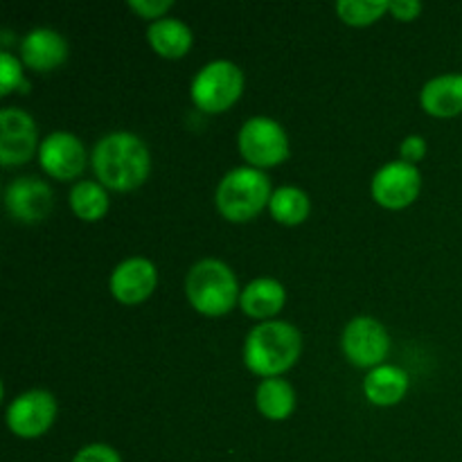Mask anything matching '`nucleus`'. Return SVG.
<instances>
[{"instance_id": "6", "label": "nucleus", "mask_w": 462, "mask_h": 462, "mask_svg": "<svg viewBox=\"0 0 462 462\" xmlns=\"http://www.w3.org/2000/svg\"><path fill=\"white\" fill-rule=\"evenodd\" d=\"M239 152L251 167H275L287 161L289 138L271 117H251L239 131Z\"/></svg>"}, {"instance_id": "26", "label": "nucleus", "mask_w": 462, "mask_h": 462, "mask_svg": "<svg viewBox=\"0 0 462 462\" xmlns=\"http://www.w3.org/2000/svg\"><path fill=\"white\" fill-rule=\"evenodd\" d=\"M400 153L402 161L409 162V165H415V162L422 161L424 153H427V143H424V138H420V135H409V138L402 143Z\"/></svg>"}, {"instance_id": "8", "label": "nucleus", "mask_w": 462, "mask_h": 462, "mask_svg": "<svg viewBox=\"0 0 462 462\" xmlns=\"http://www.w3.org/2000/svg\"><path fill=\"white\" fill-rule=\"evenodd\" d=\"M420 185L422 179L418 167L404 161L388 162L374 174L373 199L388 210H402L418 199Z\"/></svg>"}, {"instance_id": "3", "label": "nucleus", "mask_w": 462, "mask_h": 462, "mask_svg": "<svg viewBox=\"0 0 462 462\" xmlns=\"http://www.w3.org/2000/svg\"><path fill=\"white\" fill-rule=\"evenodd\" d=\"M271 180L255 167H237L221 179L215 203L221 217L235 224L251 221L271 203Z\"/></svg>"}, {"instance_id": "10", "label": "nucleus", "mask_w": 462, "mask_h": 462, "mask_svg": "<svg viewBox=\"0 0 462 462\" xmlns=\"http://www.w3.org/2000/svg\"><path fill=\"white\" fill-rule=\"evenodd\" d=\"M36 122L21 108L0 111V162L23 165L36 153Z\"/></svg>"}, {"instance_id": "18", "label": "nucleus", "mask_w": 462, "mask_h": 462, "mask_svg": "<svg viewBox=\"0 0 462 462\" xmlns=\"http://www.w3.org/2000/svg\"><path fill=\"white\" fill-rule=\"evenodd\" d=\"M147 39L152 48L165 59H180L192 48V32L176 18L153 21L147 30Z\"/></svg>"}, {"instance_id": "12", "label": "nucleus", "mask_w": 462, "mask_h": 462, "mask_svg": "<svg viewBox=\"0 0 462 462\" xmlns=\"http://www.w3.org/2000/svg\"><path fill=\"white\" fill-rule=\"evenodd\" d=\"M5 206L14 219L23 221V224H39L54 208L52 189L34 176H23L7 188Z\"/></svg>"}, {"instance_id": "4", "label": "nucleus", "mask_w": 462, "mask_h": 462, "mask_svg": "<svg viewBox=\"0 0 462 462\" xmlns=\"http://www.w3.org/2000/svg\"><path fill=\"white\" fill-rule=\"evenodd\" d=\"M185 293L199 314L224 316L239 300V284L228 264L219 260H201L189 269Z\"/></svg>"}, {"instance_id": "13", "label": "nucleus", "mask_w": 462, "mask_h": 462, "mask_svg": "<svg viewBox=\"0 0 462 462\" xmlns=\"http://www.w3.org/2000/svg\"><path fill=\"white\" fill-rule=\"evenodd\" d=\"M158 282L156 266L144 257H129L111 273V293L122 305H138L147 300Z\"/></svg>"}, {"instance_id": "25", "label": "nucleus", "mask_w": 462, "mask_h": 462, "mask_svg": "<svg viewBox=\"0 0 462 462\" xmlns=\"http://www.w3.org/2000/svg\"><path fill=\"white\" fill-rule=\"evenodd\" d=\"M171 0H131L129 7L138 14L140 18H158L165 16L167 9H171Z\"/></svg>"}, {"instance_id": "16", "label": "nucleus", "mask_w": 462, "mask_h": 462, "mask_svg": "<svg viewBox=\"0 0 462 462\" xmlns=\"http://www.w3.org/2000/svg\"><path fill=\"white\" fill-rule=\"evenodd\" d=\"M287 300V291H284L282 284L278 280L271 278H257L248 284L246 289L239 296V305H242L244 314H248L251 319H271V316L278 314L284 307Z\"/></svg>"}, {"instance_id": "27", "label": "nucleus", "mask_w": 462, "mask_h": 462, "mask_svg": "<svg viewBox=\"0 0 462 462\" xmlns=\"http://www.w3.org/2000/svg\"><path fill=\"white\" fill-rule=\"evenodd\" d=\"M388 12L395 18H400V21H415L420 12H422V5L418 0H397V3H391Z\"/></svg>"}, {"instance_id": "1", "label": "nucleus", "mask_w": 462, "mask_h": 462, "mask_svg": "<svg viewBox=\"0 0 462 462\" xmlns=\"http://www.w3.org/2000/svg\"><path fill=\"white\" fill-rule=\"evenodd\" d=\"M152 158L138 135L117 134L99 140L93 149V170L99 183L116 192H129L147 180Z\"/></svg>"}, {"instance_id": "14", "label": "nucleus", "mask_w": 462, "mask_h": 462, "mask_svg": "<svg viewBox=\"0 0 462 462\" xmlns=\"http://www.w3.org/2000/svg\"><path fill=\"white\" fill-rule=\"evenodd\" d=\"M21 57L27 68L36 72H48L61 66L68 57V43L54 30H32L21 43Z\"/></svg>"}, {"instance_id": "7", "label": "nucleus", "mask_w": 462, "mask_h": 462, "mask_svg": "<svg viewBox=\"0 0 462 462\" xmlns=\"http://www.w3.org/2000/svg\"><path fill=\"white\" fill-rule=\"evenodd\" d=\"M341 347L347 361L355 364L356 368H379L391 350V338L379 320L359 316L343 329Z\"/></svg>"}, {"instance_id": "24", "label": "nucleus", "mask_w": 462, "mask_h": 462, "mask_svg": "<svg viewBox=\"0 0 462 462\" xmlns=\"http://www.w3.org/2000/svg\"><path fill=\"white\" fill-rule=\"evenodd\" d=\"M72 462H122L117 451L108 445H88L81 451H77V456Z\"/></svg>"}, {"instance_id": "22", "label": "nucleus", "mask_w": 462, "mask_h": 462, "mask_svg": "<svg viewBox=\"0 0 462 462\" xmlns=\"http://www.w3.org/2000/svg\"><path fill=\"white\" fill-rule=\"evenodd\" d=\"M391 9L386 0H341L337 3V14L343 23L355 27H364L382 18Z\"/></svg>"}, {"instance_id": "9", "label": "nucleus", "mask_w": 462, "mask_h": 462, "mask_svg": "<svg viewBox=\"0 0 462 462\" xmlns=\"http://www.w3.org/2000/svg\"><path fill=\"white\" fill-rule=\"evenodd\" d=\"M57 418V402L48 391H27L9 404L7 424L18 438H39Z\"/></svg>"}, {"instance_id": "23", "label": "nucleus", "mask_w": 462, "mask_h": 462, "mask_svg": "<svg viewBox=\"0 0 462 462\" xmlns=\"http://www.w3.org/2000/svg\"><path fill=\"white\" fill-rule=\"evenodd\" d=\"M21 86L23 93H27L30 84L23 79V68L18 59H14L9 52L0 54V95H9L14 88Z\"/></svg>"}, {"instance_id": "19", "label": "nucleus", "mask_w": 462, "mask_h": 462, "mask_svg": "<svg viewBox=\"0 0 462 462\" xmlns=\"http://www.w3.org/2000/svg\"><path fill=\"white\" fill-rule=\"evenodd\" d=\"M255 402L257 409L266 420L280 422V420H287L296 409V393H293L289 382L280 377H271L257 386Z\"/></svg>"}, {"instance_id": "5", "label": "nucleus", "mask_w": 462, "mask_h": 462, "mask_svg": "<svg viewBox=\"0 0 462 462\" xmlns=\"http://www.w3.org/2000/svg\"><path fill=\"white\" fill-rule=\"evenodd\" d=\"M244 90V75L233 61H212L194 77L192 102L206 113H224Z\"/></svg>"}, {"instance_id": "11", "label": "nucleus", "mask_w": 462, "mask_h": 462, "mask_svg": "<svg viewBox=\"0 0 462 462\" xmlns=\"http://www.w3.org/2000/svg\"><path fill=\"white\" fill-rule=\"evenodd\" d=\"M39 162L45 174H50L52 179L70 180L86 170L88 156H86V149L79 138L66 134V131H57L41 143Z\"/></svg>"}, {"instance_id": "20", "label": "nucleus", "mask_w": 462, "mask_h": 462, "mask_svg": "<svg viewBox=\"0 0 462 462\" xmlns=\"http://www.w3.org/2000/svg\"><path fill=\"white\" fill-rule=\"evenodd\" d=\"M70 208L81 221H99L108 212L106 189L95 180H79L70 189Z\"/></svg>"}, {"instance_id": "17", "label": "nucleus", "mask_w": 462, "mask_h": 462, "mask_svg": "<svg viewBox=\"0 0 462 462\" xmlns=\"http://www.w3.org/2000/svg\"><path fill=\"white\" fill-rule=\"evenodd\" d=\"M409 391V374L397 365H379L364 379V393L373 404L393 406L404 400Z\"/></svg>"}, {"instance_id": "2", "label": "nucleus", "mask_w": 462, "mask_h": 462, "mask_svg": "<svg viewBox=\"0 0 462 462\" xmlns=\"http://www.w3.org/2000/svg\"><path fill=\"white\" fill-rule=\"evenodd\" d=\"M302 352V337L293 325L269 320L253 328L244 346V361L251 373L260 377H280L298 361Z\"/></svg>"}, {"instance_id": "21", "label": "nucleus", "mask_w": 462, "mask_h": 462, "mask_svg": "<svg viewBox=\"0 0 462 462\" xmlns=\"http://www.w3.org/2000/svg\"><path fill=\"white\" fill-rule=\"evenodd\" d=\"M271 217L284 226H298L310 217V197L298 188H278L271 197Z\"/></svg>"}, {"instance_id": "15", "label": "nucleus", "mask_w": 462, "mask_h": 462, "mask_svg": "<svg viewBox=\"0 0 462 462\" xmlns=\"http://www.w3.org/2000/svg\"><path fill=\"white\" fill-rule=\"evenodd\" d=\"M422 108L433 117H454L462 113V75H440L422 88Z\"/></svg>"}]
</instances>
